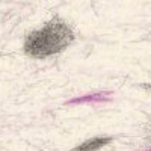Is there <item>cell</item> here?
<instances>
[{
    "label": "cell",
    "mask_w": 151,
    "mask_h": 151,
    "mask_svg": "<svg viewBox=\"0 0 151 151\" xmlns=\"http://www.w3.org/2000/svg\"><path fill=\"white\" fill-rule=\"evenodd\" d=\"M109 142H110V137H106V136H95V137H91V139L85 141L83 144L77 145L73 151H98L100 148L106 147Z\"/></svg>",
    "instance_id": "7a4b0ae2"
},
{
    "label": "cell",
    "mask_w": 151,
    "mask_h": 151,
    "mask_svg": "<svg viewBox=\"0 0 151 151\" xmlns=\"http://www.w3.org/2000/svg\"><path fill=\"white\" fill-rule=\"evenodd\" d=\"M73 41V29L60 18H53L41 29L27 35L24 41V52L30 58L44 59L64 52Z\"/></svg>",
    "instance_id": "6da1fadb"
},
{
    "label": "cell",
    "mask_w": 151,
    "mask_h": 151,
    "mask_svg": "<svg viewBox=\"0 0 151 151\" xmlns=\"http://www.w3.org/2000/svg\"><path fill=\"white\" fill-rule=\"evenodd\" d=\"M144 88H145V89H148V91H151V85H144Z\"/></svg>",
    "instance_id": "3957f363"
}]
</instances>
